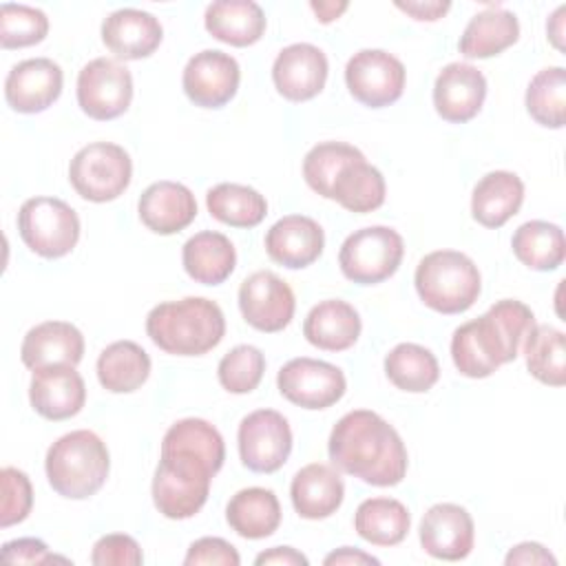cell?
Listing matches in <instances>:
<instances>
[{
  "mask_svg": "<svg viewBox=\"0 0 566 566\" xmlns=\"http://www.w3.org/2000/svg\"><path fill=\"white\" fill-rule=\"evenodd\" d=\"M327 455L338 471L371 486L400 484L409 464L400 433L369 409H354L334 424Z\"/></svg>",
  "mask_w": 566,
  "mask_h": 566,
  "instance_id": "6da1fadb",
  "label": "cell"
},
{
  "mask_svg": "<svg viewBox=\"0 0 566 566\" xmlns=\"http://www.w3.org/2000/svg\"><path fill=\"white\" fill-rule=\"evenodd\" d=\"M535 325V314L517 298L493 303L482 316L460 325L451 336V358L467 378H486L517 358L520 345Z\"/></svg>",
  "mask_w": 566,
  "mask_h": 566,
  "instance_id": "7a4b0ae2",
  "label": "cell"
},
{
  "mask_svg": "<svg viewBox=\"0 0 566 566\" xmlns=\"http://www.w3.org/2000/svg\"><path fill=\"white\" fill-rule=\"evenodd\" d=\"M148 338L172 356H201L226 336L221 307L203 296H186L155 305L146 316Z\"/></svg>",
  "mask_w": 566,
  "mask_h": 566,
  "instance_id": "3957f363",
  "label": "cell"
},
{
  "mask_svg": "<svg viewBox=\"0 0 566 566\" xmlns=\"http://www.w3.org/2000/svg\"><path fill=\"white\" fill-rule=\"evenodd\" d=\"M44 471L57 495L86 500L104 486L111 471V455L95 431L75 429L49 447Z\"/></svg>",
  "mask_w": 566,
  "mask_h": 566,
  "instance_id": "277c9868",
  "label": "cell"
},
{
  "mask_svg": "<svg viewBox=\"0 0 566 566\" xmlns=\"http://www.w3.org/2000/svg\"><path fill=\"white\" fill-rule=\"evenodd\" d=\"M413 283L422 303L440 314L467 312L482 292L478 265L458 250H436L422 256Z\"/></svg>",
  "mask_w": 566,
  "mask_h": 566,
  "instance_id": "5b68a950",
  "label": "cell"
},
{
  "mask_svg": "<svg viewBox=\"0 0 566 566\" xmlns=\"http://www.w3.org/2000/svg\"><path fill=\"white\" fill-rule=\"evenodd\" d=\"M133 179L130 155L113 142H93L80 148L69 164V181L75 192L93 203H106L124 195Z\"/></svg>",
  "mask_w": 566,
  "mask_h": 566,
  "instance_id": "8992f818",
  "label": "cell"
},
{
  "mask_svg": "<svg viewBox=\"0 0 566 566\" xmlns=\"http://www.w3.org/2000/svg\"><path fill=\"white\" fill-rule=\"evenodd\" d=\"M18 232L38 256L62 259L80 239V217L57 197H31L20 206Z\"/></svg>",
  "mask_w": 566,
  "mask_h": 566,
  "instance_id": "52a82bcc",
  "label": "cell"
},
{
  "mask_svg": "<svg viewBox=\"0 0 566 566\" xmlns=\"http://www.w3.org/2000/svg\"><path fill=\"white\" fill-rule=\"evenodd\" d=\"M402 254L405 243L394 228L367 226L343 241L338 250V265L343 276L352 283L376 285L396 274Z\"/></svg>",
  "mask_w": 566,
  "mask_h": 566,
  "instance_id": "ba28073f",
  "label": "cell"
},
{
  "mask_svg": "<svg viewBox=\"0 0 566 566\" xmlns=\"http://www.w3.org/2000/svg\"><path fill=\"white\" fill-rule=\"evenodd\" d=\"M212 473L195 460L161 455L153 475L155 509L168 520H188L208 500Z\"/></svg>",
  "mask_w": 566,
  "mask_h": 566,
  "instance_id": "9c48e42d",
  "label": "cell"
},
{
  "mask_svg": "<svg viewBox=\"0 0 566 566\" xmlns=\"http://www.w3.org/2000/svg\"><path fill=\"white\" fill-rule=\"evenodd\" d=\"M133 75L113 57H95L77 73V104L91 119L108 122L128 111Z\"/></svg>",
  "mask_w": 566,
  "mask_h": 566,
  "instance_id": "30bf717a",
  "label": "cell"
},
{
  "mask_svg": "<svg viewBox=\"0 0 566 566\" xmlns=\"http://www.w3.org/2000/svg\"><path fill=\"white\" fill-rule=\"evenodd\" d=\"M405 64L382 49H360L347 60L345 84L356 102L382 108L400 99L405 91Z\"/></svg>",
  "mask_w": 566,
  "mask_h": 566,
  "instance_id": "8fae6325",
  "label": "cell"
},
{
  "mask_svg": "<svg viewBox=\"0 0 566 566\" xmlns=\"http://www.w3.org/2000/svg\"><path fill=\"white\" fill-rule=\"evenodd\" d=\"M237 442L243 467L254 473H274L292 453V429L283 413L256 409L241 420Z\"/></svg>",
  "mask_w": 566,
  "mask_h": 566,
  "instance_id": "7c38bea8",
  "label": "cell"
},
{
  "mask_svg": "<svg viewBox=\"0 0 566 566\" xmlns=\"http://www.w3.org/2000/svg\"><path fill=\"white\" fill-rule=\"evenodd\" d=\"M279 391L285 400L303 409H327L336 405L347 389L340 367L316 358H292L276 376Z\"/></svg>",
  "mask_w": 566,
  "mask_h": 566,
  "instance_id": "4fadbf2b",
  "label": "cell"
},
{
  "mask_svg": "<svg viewBox=\"0 0 566 566\" xmlns=\"http://www.w3.org/2000/svg\"><path fill=\"white\" fill-rule=\"evenodd\" d=\"M239 310L248 325L274 334L290 325L296 310L292 287L270 270H259L243 279L239 287Z\"/></svg>",
  "mask_w": 566,
  "mask_h": 566,
  "instance_id": "5bb4252c",
  "label": "cell"
},
{
  "mask_svg": "<svg viewBox=\"0 0 566 566\" xmlns=\"http://www.w3.org/2000/svg\"><path fill=\"white\" fill-rule=\"evenodd\" d=\"M241 69L239 62L219 49L195 53L181 75L186 97L201 108H221L239 91Z\"/></svg>",
  "mask_w": 566,
  "mask_h": 566,
  "instance_id": "9a60e30c",
  "label": "cell"
},
{
  "mask_svg": "<svg viewBox=\"0 0 566 566\" xmlns=\"http://www.w3.org/2000/svg\"><path fill=\"white\" fill-rule=\"evenodd\" d=\"M475 526L471 513L453 502L433 504L420 520V544L427 555L460 562L473 551Z\"/></svg>",
  "mask_w": 566,
  "mask_h": 566,
  "instance_id": "2e32d148",
  "label": "cell"
},
{
  "mask_svg": "<svg viewBox=\"0 0 566 566\" xmlns=\"http://www.w3.org/2000/svg\"><path fill=\"white\" fill-rule=\"evenodd\" d=\"M62 84L64 75L57 62L49 57H29L9 71L4 80V99L15 113H42L60 97Z\"/></svg>",
  "mask_w": 566,
  "mask_h": 566,
  "instance_id": "e0dca14e",
  "label": "cell"
},
{
  "mask_svg": "<svg viewBox=\"0 0 566 566\" xmlns=\"http://www.w3.org/2000/svg\"><path fill=\"white\" fill-rule=\"evenodd\" d=\"M329 64L325 53L307 42L285 46L272 64V82L290 102H307L316 97L327 82Z\"/></svg>",
  "mask_w": 566,
  "mask_h": 566,
  "instance_id": "ac0fdd59",
  "label": "cell"
},
{
  "mask_svg": "<svg viewBox=\"0 0 566 566\" xmlns=\"http://www.w3.org/2000/svg\"><path fill=\"white\" fill-rule=\"evenodd\" d=\"M486 97V77L480 69L467 62L447 64L433 84L436 113L451 124L473 119Z\"/></svg>",
  "mask_w": 566,
  "mask_h": 566,
  "instance_id": "d6986e66",
  "label": "cell"
},
{
  "mask_svg": "<svg viewBox=\"0 0 566 566\" xmlns=\"http://www.w3.org/2000/svg\"><path fill=\"white\" fill-rule=\"evenodd\" d=\"M29 400L33 411L42 418L66 420L82 411L86 402V385L71 365L35 369L29 385Z\"/></svg>",
  "mask_w": 566,
  "mask_h": 566,
  "instance_id": "ffe728a7",
  "label": "cell"
},
{
  "mask_svg": "<svg viewBox=\"0 0 566 566\" xmlns=\"http://www.w3.org/2000/svg\"><path fill=\"white\" fill-rule=\"evenodd\" d=\"M137 212L142 223L155 234H175L188 228L197 217V201L188 186L179 181L150 184L139 201Z\"/></svg>",
  "mask_w": 566,
  "mask_h": 566,
  "instance_id": "44dd1931",
  "label": "cell"
},
{
  "mask_svg": "<svg viewBox=\"0 0 566 566\" xmlns=\"http://www.w3.org/2000/svg\"><path fill=\"white\" fill-rule=\"evenodd\" d=\"M325 245L323 228L303 214H287L279 219L265 234L268 256L290 270L312 265Z\"/></svg>",
  "mask_w": 566,
  "mask_h": 566,
  "instance_id": "7402d4cb",
  "label": "cell"
},
{
  "mask_svg": "<svg viewBox=\"0 0 566 566\" xmlns=\"http://www.w3.org/2000/svg\"><path fill=\"white\" fill-rule=\"evenodd\" d=\"M159 20L142 9H117L102 22V42L119 60H142L161 44Z\"/></svg>",
  "mask_w": 566,
  "mask_h": 566,
  "instance_id": "603a6c76",
  "label": "cell"
},
{
  "mask_svg": "<svg viewBox=\"0 0 566 566\" xmlns=\"http://www.w3.org/2000/svg\"><path fill=\"white\" fill-rule=\"evenodd\" d=\"M84 356L82 332L66 321H44L31 327L22 340L20 358L29 369H44L53 365L75 367Z\"/></svg>",
  "mask_w": 566,
  "mask_h": 566,
  "instance_id": "cb8c5ba5",
  "label": "cell"
},
{
  "mask_svg": "<svg viewBox=\"0 0 566 566\" xmlns=\"http://www.w3.org/2000/svg\"><path fill=\"white\" fill-rule=\"evenodd\" d=\"M290 497L294 511L305 520H325L334 515L345 497V484L340 473L321 462H312L296 471L290 484Z\"/></svg>",
  "mask_w": 566,
  "mask_h": 566,
  "instance_id": "d4e9b609",
  "label": "cell"
},
{
  "mask_svg": "<svg viewBox=\"0 0 566 566\" xmlns=\"http://www.w3.org/2000/svg\"><path fill=\"white\" fill-rule=\"evenodd\" d=\"M360 316L347 301L327 298L310 310L303 323V336L323 352H345L360 336Z\"/></svg>",
  "mask_w": 566,
  "mask_h": 566,
  "instance_id": "484cf974",
  "label": "cell"
},
{
  "mask_svg": "<svg viewBox=\"0 0 566 566\" xmlns=\"http://www.w3.org/2000/svg\"><path fill=\"white\" fill-rule=\"evenodd\" d=\"M161 455H181L199 462L212 475L226 460V444L214 424L203 418H184L168 427L161 440Z\"/></svg>",
  "mask_w": 566,
  "mask_h": 566,
  "instance_id": "4316f807",
  "label": "cell"
},
{
  "mask_svg": "<svg viewBox=\"0 0 566 566\" xmlns=\"http://www.w3.org/2000/svg\"><path fill=\"white\" fill-rule=\"evenodd\" d=\"M206 31L230 46H252L265 33V13L252 0H217L203 15Z\"/></svg>",
  "mask_w": 566,
  "mask_h": 566,
  "instance_id": "83f0119b",
  "label": "cell"
},
{
  "mask_svg": "<svg viewBox=\"0 0 566 566\" xmlns=\"http://www.w3.org/2000/svg\"><path fill=\"white\" fill-rule=\"evenodd\" d=\"M522 201V179L511 170H493L475 184L471 195V214L484 228H502L517 214Z\"/></svg>",
  "mask_w": 566,
  "mask_h": 566,
  "instance_id": "f1b7e54d",
  "label": "cell"
},
{
  "mask_svg": "<svg viewBox=\"0 0 566 566\" xmlns=\"http://www.w3.org/2000/svg\"><path fill=\"white\" fill-rule=\"evenodd\" d=\"M181 263L192 281L201 285H219L234 272L237 250L226 234L203 230L184 243Z\"/></svg>",
  "mask_w": 566,
  "mask_h": 566,
  "instance_id": "f546056e",
  "label": "cell"
},
{
  "mask_svg": "<svg viewBox=\"0 0 566 566\" xmlns=\"http://www.w3.org/2000/svg\"><path fill=\"white\" fill-rule=\"evenodd\" d=\"M520 38V22L513 11L489 7L475 13L464 27L458 49L469 60H486L513 46Z\"/></svg>",
  "mask_w": 566,
  "mask_h": 566,
  "instance_id": "4dcf8cb0",
  "label": "cell"
},
{
  "mask_svg": "<svg viewBox=\"0 0 566 566\" xmlns=\"http://www.w3.org/2000/svg\"><path fill=\"white\" fill-rule=\"evenodd\" d=\"M281 515V504L274 491L263 486L237 491L226 506V520L230 528L245 539L270 537L279 528Z\"/></svg>",
  "mask_w": 566,
  "mask_h": 566,
  "instance_id": "1f68e13d",
  "label": "cell"
},
{
  "mask_svg": "<svg viewBox=\"0 0 566 566\" xmlns=\"http://www.w3.org/2000/svg\"><path fill=\"white\" fill-rule=\"evenodd\" d=\"M387 186L382 172L365 161V155L345 164L329 190V199L349 212H371L385 203Z\"/></svg>",
  "mask_w": 566,
  "mask_h": 566,
  "instance_id": "d6a6232c",
  "label": "cell"
},
{
  "mask_svg": "<svg viewBox=\"0 0 566 566\" xmlns=\"http://www.w3.org/2000/svg\"><path fill=\"white\" fill-rule=\"evenodd\" d=\"M150 376V356L135 340H115L97 358V380L113 394H130Z\"/></svg>",
  "mask_w": 566,
  "mask_h": 566,
  "instance_id": "836d02e7",
  "label": "cell"
},
{
  "mask_svg": "<svg viewBox=\"0 0 566 566\" xmlns=\"http://www.w3.org/2000/svg\"><path fill=\"white\" fill-rule=\"evenodd\" d=\"M411 526V515L400 500L369 497L363 500L354 515L356 533L374 546L400 544Z\"/></svg>",
  "mask_w": 566,
  "mask_h": 566,
  "instance_id": "e575fe53",
  "label": "cell"
},
{
  "mask_svg": "<svg viewBox=\"0 0 566 566\" xmlns=\"http://www.w3.org/2000/svg\"><path fill=\"white\" fill-rule=\"evenodd\" d=\"M513 254L535 272H551L564 263L566 241L557 223L533 219L522 223L511 239Z\"/></svg>",
  "mask_w": 566,
  "mask_h": 566,
  "instance_id": "d590c367",
  "label": "cell"
},
{
  "mask_svg": "<svg viewBox=\"0 0 566 566\" xmlns=\"http://www.w3.org/2000/svg\"><path fill=\"white\" fill-rule=\"evenodd\" d=\"M385 374L400 391L424 394L438 382L440 365L431 349L418 343H400L385 356Z\"/></svg>",
  "mask_w": 566,
  "mask_h": 566,
  "instance_id": "8d00e7d4",
  "label": "cell"
},
{
  "mask_svg": "<svg viewBox=\"0 0 566 566\" xmlns=\"http://www.w3.org/2000/svg\"><path fill=\"white\" fill-rule=\"evenodd\" d=\"M212 219L232 228H254L268 214L265 197L243 184H217L206 195Z\"/></svg>",
  "mask_w": 566,
  "mask_h": 566,
  "instance_id": "74e56055",
  "label": "cell"
},
{
  "mask_svg": "<svg viewBox=\"0 0 566 566\" xmlns=\"http://www.w3.org/2000/svg\"><path fill=\"white\" fill-rule=\"evenodd\" d=\"M524 358L535 380L548 387H562L566 382L564 332L535 323L524 336Z\"/></svg>",
  "mask_w": 566,
  "mask_h": 566,
  "instance_id": "f35d334b",
  "label": "cell"
},
{
  "mask_svg": "<svg viewBox=\"0 0 566 566\" xmlns=\"http://www.w3.org/2000/svg\"><path fill=\"white\" fill-rule=\"evenodd\" d=\"M528 115L546 128H562L566 119V71L564 66H546L533 75L526 88Z\"/></svg>",
  "mask_w": 566,
  "mask_h": 566,
  "instance_id": "ab89813d",
  "label": "cell"
},
{
  "mask_svg": "<svg viewBox=\"0 0 566 566\" xmlns=\"http://www.w3.org/2000/svg\"><path fill=\"white\" fill-rule=\"evenodd\" d=\"M358 157H363V153L358 148H354L352 144L321 142L314 148H310L303 159L305 184L316 195L329 199V190H332V184H334L338 170Z\"/></svg>",
  "mask_w": 566,
  "mask_h": 566,
  "instance_id": "60d3db41",
  "label": "cell"
},
{
  "mask_svg": "<svg viewBox=\"0 0 566 566\" xmlns=\"http://www.w3.org/2000/svg\"><path fill=\"white\" fill-rule=\"evenodd\" d=\"M49 33L44 11L29 4L4 2L0 7V44L2 49H24L40 44Z\"/></svg>",
  "mask_w": 566,
  "mask_h": 566,
  "instance_id": "b9f144b4",
  "label": "cell"
},
{
  "mask_svg": "<svg viewBox=\"0 0 566 566\" xmlns=\"http://www.w3.org/2000/svg\"><path fill=\"white\" fill-rule=\"evenodd\" d=\"M265 371V356L254 345L232 347L217 367L219 382L230 394H250L259 387Z\"/></svg>",
  "mask_w": 566,
  "mask_h": 566,
  "instance_id": "7bdbcfd3",
  "label": "cell"
},
{
  "mask_svg": "<svg viewBox=\"0 0 566 566\" xmlns=\"http://www.w3.org/2000/svg\"><path fill=\"white\" fill-rule=\"evenodd\" d=\"M2 480V511L0 526L9 528L29 517L33 506V489L29 475L15 467H4L0 471Z\"/></svg>",
  "mask_w": 566,
  "mask_h": 566,
  "instance_id": "ee69618b",
  "label": "cell"
},
{
  "mask_svg": "<svg viewBox=\"0 0 566 566\" xmlns=\"http://www.w3.org/2000/svg\"><path fill=\"white\" fill-rule=\"evenodd\" d=\"M91 562L95 566H139L144 553L139 544L124 533L102 535L91 551Z\"/></svg>",
  "mask_w": 566,
  "mask_h": 566,
  "instance_id": "f6af8a7d",
  "label": "cell"
},
{
  "mask_svg": "<svg viewBox=\"0 0 566 566\" xmlns=\"http://www.w3.org/2000/svg\"><path fill=\"white\" fill-rule=\"evenodd\" d=\"M186 566H239L237 548L221 537H201L188 546L184 557Z\"/></svg>",
  "mask_w": 566,
  "mask_h": 566,
  "instance_id": "bcb514c9",
  "label": "cell"
},
{
  "mask_svg": "<svg viewBox=\"0 0 566 566\" xmlns=\"http://www.w3.org/2000/svg\"><path fill=\"white\" fill-rule=\"evenodd\" d=\"M2 559L9 564H46L60 557L49 553V546L35 537H20L2 544Z\"/></svg>",
  "mask_w": 566,
  "mask_h": 566,
  "instance_id": "7dc6e473",
  "label": "cell"
},
{
  "mask_svg": "<svg viewBox=\"0 0 566 566\" xmlns=\"http://www.w3.org/2000/svg\"><path fill=\"white\" fill-rule=\"evenodd\" d=\"M506 566H515V564H531V566H555L557 559L548 553V548H544L537 542H522L517 546H513L506 557H504Z\"/></svg>",
  "mask_w": 566,
  "mask_h": 566,
  "instance_id": "c3c4849f",
  "label": "cell"
},
{
  "mask_svg": "<svg viewBox=\"0 0 566 566\" xmlns=\"http://www.w3.org/2000/svg\"><path fill=\"white\" fill-rule=\"evenodd\" d=\"M256 566L263 564H276V566H307V557L303 553H298L292 546H274L270 551H263L254 557Z\"/></svg>",
  "mask_w": 566,
  "mask_h": 566,
  "instance_id": "681fc988",
  "label": "cell"
},
{
  "mask_svg": "<svg viewBox=\"0 0 566 566\" xmlns=\"http://www.w3.org/2000/svg\"><path fill=\"white\" fill-rule=\"evenodd\" d=\"M396 7L420 22H436L451 9L449 2H396Z\"/></svg>",
  "mask_w": 566,
  "mask_h": 566,
  "instance_id": "f907efd6",
  "label": "cell"
},
{
  "mask_svg": "<svg viewBox=\"0 0 566 566\" xmlns=\"http://www.w3.org/2000/svg\"><path fill=\"white\" fill-rule=\"evenodd\" d=\"M323 564H325V566H352V564H354V566H360V564H374V566H378L380 559L374 557V555H369V553H363V551H358V548L343 546V548H336V551H332L329 555H325Z\"/></svg>",
  "mask_w": 566,
  "mask_h": 566,
  "instance_id": "816d5d0a",
  "label": "cell"
},
{
  "mask_svg": "<svg viewBox=\"0 0 566 566\" xmlns=\"http://www.w3.org/2000/svg\"><path fill=\"white\" fill-rule=\"evenodd\" d=\"M349 4L347 2H310V9L316 13V20L323 24L334 22Z\"/></svg>",
  "mask_w": 566,
  "mask_h": 566,
  "instance_id": "f5cc1de1",
  "label": "cell"
},
{
  "mask_svg": "<svg viewBox=\"0 0 566 566\" xmlns=\"http://www.w3.org/2000/svg\"><path fill=\"white\" fill-rule=\"evenodd\" d=\"M562 15H564V7H559L553 15H551V20H548V24H546V31H548V35H551V40H553V44L562 51L564 49V44H562Z\"/></svg>",
  "mask_w": 566,
  "mask_h": 566,
  "instance_id": "db71d44e",
  "label": "cell"
}]
</instances>
